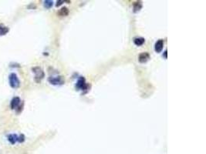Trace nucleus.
Listing matches in <instances>:
<instances>
[{
    "label": "nucleus",
    "instance_id": "obj_1",
    "mask_svg": "<svg viewBox=\"0 0 206 154\" xmlns=\"http://www.w3.org/2000/svg\"><path fill=\"white\" fill-rule=\"evenodd\" d=\"M32 72L34 73V75H35V76H34V80H35V82L37 83H39L45 76V73L44 72H43V69H42V68L39 67V66L32 67Z\"/></svg>",
    "mask_w": 206,
    "mask_h": 154
},
{
    "label": "nucleus",
    "instance_id": "obj_2",
    "mask_svg": "<svg viewBox=\"0 0 206 154\" xmlns=\"http://www.w3.org/2000/svg\"><path fill=\"white\" fill-rule=\"evenodd\" d=\"M9 83L13 89H18L20 86V80L16 73H11L9 75Z\"/></svg>",
    "mask_w": 206,
    "mask_h": 154
},
{
    "label": "nucleus",
    "instance_id": "obj_3",
    "mask_svg": "<svg viewBox=\"0 0 206 154\" xmlns=\"http://www.w3.org/2000/svg\"><path fill=\"white\" fill-rule=\"evenodd\" d=\"M48 81L52 85L60 86L64 83L65 80H63V76H50L49 77Z\"/></svg>",
    "mask_w": 206,
    "mask_h": 154
},
{
    "label": "nucleus",
    "instance_id": "obj_4",
    "mask_svg": "<svg viewBox=\"0 0 206 154\" xmlns=\"http://www.w3.org/2000/svg\"><path fill=\"white\" fill-rule=\"evenodd\" d=\"M22 102L23 101L21 100L20 97H19V96H14L13 99H11V102H10L11 110H16V109L18 108L19 106H20V105L21 104Z\"/></svg>",
    "mask_w": 206,
    "mask_h": 154
},
{
    "label": "nucleus",
    "instance_id": "obj_5",
    "mask_svg": "<svg viewBox=\"0 0 206 154\" xmlns=\"http://www.w3.org/2000/svg\"><path fill=\"white\" fill-rule=\"evenodd\" d=\"M88 85L86 83V80L84 77H80L76 84V88L78 89V90H85L87 89Z\"/></svg>",
    "mask_w": 206,
    "mask_h": 154
},
{
    "label": "nucleus",
    "instance_id": "obj_6",
    "mask_svg": "<svg viewBox=\"0 0 206 154\" xmlns=\"http://www.w3.org/2000/svg\"><path fill=\"white\" fill-rule=\"evenodd\" d=\"M7 140L9 142V143L12 144V145H15L16 143L18 142V135L14 134V133L7 135Z\"/></svg>",
    "mask_w": 206,
    "mask_h": 154
},
{
    "label": "nucleus",
    "instance_id": "obj_7",
    "mask_svg": "<svg viewBox=\"0 0 206 154\" xmlns=\"http://www.w3.org/2000/svg\"><path fill=\"white\" fill-rule=\"evenodd\" d=\"M164 47V40L163 39H159V40L155 43V51L157 52L158 53H161L163 50Z\"/></svg>",
    "mask_w": 206,
    "mask_h": 154
},
{
    "label": "nucleus",
    "instance_id": "obj_8",
    "mask_svg": "<svg viewBox=\"0 0 206 154\" xmlns=\"http://www.w3.org/2000/svg\"><path fill=\"white\" fill-rule=\"evenodd\" d=\"M149 58L150 56L148 53H143L139 56V62L140 63H144V62H146L149 59Z\"/></svg>",
    "mask_w": 206,
    "mask_h": 154
},
{
    "label": "nucleus",
    "instance_id": "obj_9",
    "mask_svg": "<svg viewBox=\"0 0 206 154\" xmlns=\"http://www.w3.org/2000/svg\"><path fill=\"white\" fill-rule=\"evenodd\" d=\"M9 32V28L3 24H0V35H5Z\"/></svg>",
    "mask_w": 206,
    "mask_h": 154
},
{
    "label": "nucleus",
    "instance_id": "obj_10",
    "mask_svg": "<svg viewBox=\"0 0 206 154\" xmlns=\"http://www.w3.org/2000/svg\"><path fill=\"white\" fill-rule=\"evenodd\" d=\"M144 42H145V39L142 37L135 38V39H134V44L137 46H142L144 43Z\"/></svg>",
    "mask_w": 206,
    "mask_h": 154
},
{
    "label": "nucleus",
    "instance_id": "obj_11",
    "mask_svg": "<svg viewBox=\"0 0 206 154\" xmlns=\"http://www.w3.org/2000/svg\"><path fill=\"white\" fill-rule=\"evenodd\" d=\"M58 14L61 16H66L68 14H69V10L66 7H63L59 11Z\"/></svg>",
    "mask_w": 206,
    "mask_h": 154
},
{
    "label": "nucleus",
    "instance_id": "obj_12",
    "mask_svg": "<svg viewBox=\"0 0 206 154\" xmlns=\"http://www.w3.org/2000/svg\"><path fill=\"white\" fill-rule=\"evenodd\" d=\"M53 5H54V2L51 0H46L43 2V5L46 9H50L53 6Z\"/></svg>",
    "mask_w": 206,
    "mask_h": 154
},
{
    "label": "nucleus",
    "instance_id": "obj_13",
    "mask_svg": "<svg viewBox=\"0 0 206 154\" xmlns=\"http://www.w3.org/2000/svg\"><path fill=\"white\" fill-rule=\"evenodd\" d=\"M141 8H142V3H141V2H136V3L134 4V12L140 11Z\"/></svg>",
    "mask_w": 206,
    "mask_h": 154
},
{
    "label": "nucleus",
    "instance_id": "obj_14",
    "mask_svg": "<svg viewBox=\"0 0 206 154\" xmlns=\"http://www.w3.org/2000/svg\"><path fill=\"white\" fill-rule=\"evenodd\" d=\"M25 141V136L23 134H20L18 136V142L20 143H23Z\"/></svg>",
    "mask_w": 206,
    "mask_h": 154
},
{
    "label": "nucleus",
    "instance_id": "obj_15",
    "mask_svg": "<svg viewBox=\"0 0 206 154\" xmlns=\"http://www.w3.org/2000/svg\"><path fill=\"white\" fill-rule=\"evenodd\" d=\"M23 106H24V103H23V102H22V103L20 105V106H19L18 108L16 110V113L19 114V113H21L22 110H23Z\"/></svg>",
    "mask_w": 206,
    "mask_h": 154
},
{
    "label": "nucleus",
    "instance_id": "obj_16",
    "mask_svg": "<svg viewBox=\"0 0 206 154\" xmlns=\"http://www.w3.org/2000/svg\"><path fill=\"white\" fill-rule=\"evenodd\" d=\"M64 2V1H62V0H60V1H57V5H56V6H60V5H62L63 3Z\"/></svg>",
    "mask_w": 206,
    "mask_h": 154
},
{
    "label": "nucleus",
    "instance_id": "obj_17",
    "mask_svg": "<svg viewBox=\"0 0 206 154\" xmlns=\"http://www.w3.org/2000/svg\"><path fill=\"white\" fill-rule=\"evenodd\" d=\"M13 66H10V67H13V68H14V67H17V68L20 67V64H18V63H14V62H13Z\"/></svg>",
    "mask_w": 206,
    "mask_h": 154
},
{
    "label": "nucleus",
    "instance_id": "obj_18",
    "mask_svg": "<svg viewBox=\"0 0 206 154\" xmlns=\"http://www.w3.org/2000/svg\"><path fill=\"white\" fill-rule=\"evenodd\" d=\"M167 50H165V51H164V57L165 59H167Z\"/></svg>",
    "mask_w": 206,
    "mask_h": 154
}]
</instances>
